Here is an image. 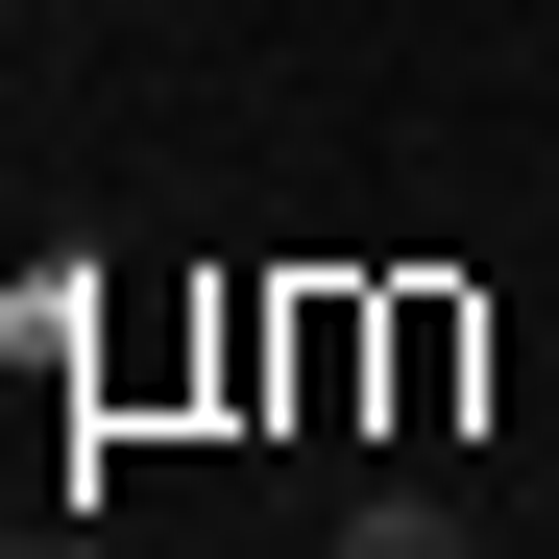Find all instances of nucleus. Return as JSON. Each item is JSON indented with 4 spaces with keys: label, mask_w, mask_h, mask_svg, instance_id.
<instances>
[{
    "label": "nucleus",
    "mask_w": 559,
    "mask_h": 559,
    "mask_svg": "<svg viewBox=\"0 0 559 559\" xmlns=\"http://www.w3.org/2000/svg\"><path fill=\"white\" fill-rule=\"evenodd\" d=\"M317 559H487V535H462V511H438V487H365V511H341V535H317Z\"/></svg>",
    "instance_id": "obj_1"
}]
</instances>
